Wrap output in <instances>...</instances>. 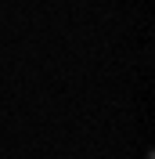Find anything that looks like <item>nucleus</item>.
Returning a JSON list of instances; mask_svg holds the SVG:
<instances>
[]
</instances>
